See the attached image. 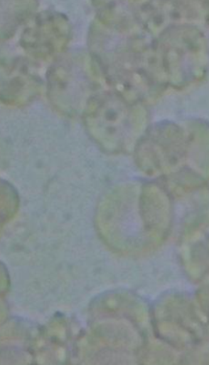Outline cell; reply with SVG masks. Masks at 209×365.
<instances>
[{"label": "cell", "mask_w": 209, "mask_h": 365, "mask_svg": "<svg viewBox=\"0 0 209 365\" xmlns=\"http://www.w3.org/2000/svg\"><path fill=\"white\" fill-rule=\"evenodd\" d=\"M92 64L84 53L61 56L48 74V93L50 101L63 114H82L92 101L96 80Z\"/></svg>", "instance_id": "obj_1"}, {"label": "cell", "mask_w": 209, "mask_h": 365, "mask_svg": "<svg viewBox=\"0 0 209 365\" xmlns=\"http://www.w3.org/2000/svg\"><path fill=\"white\" fill-rule=\"evenodd\" d=\"M69 38L67 19L58 13L43 12L29 21L21 34V45L32 58L47 60L63 52Z\"/></svg>", "instance_id": "obj_2"}, {"label": "cell", "mask_w": 209, "mask_h": 365, "mask_svg": "<svg viewBox=\"0 0 209 365\" xmlns=\"http://www.w3.org/2000/svg\"><path fill=\"white\" fill-rule=\"evenodd\" d=\"M28 61L16 60L5 66L2 64V91L4 102L9 104L26 103L38 93L41 80L29 71Z\"/></svg>", "instance_id": "obj_3"}]
</instances>
